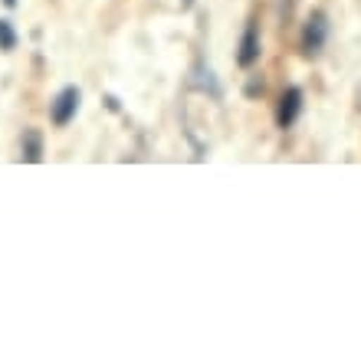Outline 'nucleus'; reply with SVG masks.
Instances as JSON below:
<instances>
[{
	"mask_svg": "<svg viewBox=\"0 0 361 358\" xmlns=\"http://www.w3.org/2000/svg\"><path fill=\"white\" fill-rule=\"evenodd\" d=\"M79 99H82V93H79L76 85H63V89L56 93V99L49 102V119H53L56 129H66V125L76 119Z\"/></svg>",
	"mask_w": 361,
	"mask_h": 358,
	"instance_id": "f257e3e1",
	"label": "nucleus"
},
{
	"mask_svg": "<svg viewBox=\"0 0 361 358\" xmlns=\"http://www.w3.org/2000/svg\"><path fill=\"white\" fill-rule=\"evenodd\" d=\"M325 40H329V17L322 10H312L302 27V53L305 56H319L325 49Z\"/></svg>",
	"mask_w": 361,
	"mask_h": 358,
	"instance_id": "f03ea898",
	"label": "nucleus"
},
{
	"mask_svg": "<svg viewBox=\"0 0 361 358\" xmlns=\"http://www.w3.org/2000/svg\"><path fill=\"white\" fill-rule=\"evenodd\" d=\"M299 112H302V89H299V85H289V89L279 95V105H276V125H279V129H293Z\"/></svg>",
	"mask_w": 361,
	"mask_h": 358,
	"instance_id": "7ed1b4c3",
	"label": "nucleus"
},
{
	"mask_svg": "<svg viewBox=\"0 0 361 358\" xmlns=\"http://www.w3.org/2000/svg\"><path fill=\"white\" fill-rule=\"evenodd\" d=\"M259 27H257V20H250L247 27H243V37H240V47H237V66L250 69V66H257L259 63Z\"/></svg>",
	"mask_w": 361,
	"mask_h": 358,
	"instance_id": "20e7f679",
	"label": "nucleus"
},
{
	"mask_svg": "<svg viewBox=\"0 0 361 358\" xmlns=\"http://www.w3.org/2000/svg\"><path fill=\"white\" fill-rule=\"evenodd\" d=\"M20 151H23V161L39 165V161H43V135H39L37 129H27L23 138H20Z\"/></svg>",
	"mask_w": 361,
	"mask_h": 358,
	"instance_id": "39448f33",
	"label": "nucleus"
},
{
	"mask_svg": "<svg viewBox=\"0 0 361 358\" xmlns=\"http://www.w3.org/2000/svg\"><path fill=\"white\" fill-rule=\"evenodd\" d=\"M17 49V30L10 27V20H0V53H13Z\"/></svg>",
	"mask_w": 361,
	"mask_h": 358,
	"instance_id": "423d86ee",
	"label": "nucleus"
},
{
	"mask_svg": "<svg viewBox=\"0 0 361 358\" xmlns=\"http://www.w3.org/2000/svg\"><path fill=\"white\" fill-rule=\"evenodd\" d=\"M194 7V0H180V10H190Z\"/></svg>",
	"mask_w": 361,
	"mask_h": 358,
	"instance_id": "0eeeda50",
	"label": "nucleus"
},
{
	"mask_svg": "<svg viewBox=\"0 0 361 358\" xmlns=\"http://www.w3.org/2000/svg\"><path fill=\"white\" fill-rule=\"evenodd\" d=\"M4 4H7V7H17V0H4Z\"/></svg>",
	"mask_w": 361,
	"mask_h": 358,
	"instance_id": "6e6552de",
	"label": "nucleus"
}]
</instances>
